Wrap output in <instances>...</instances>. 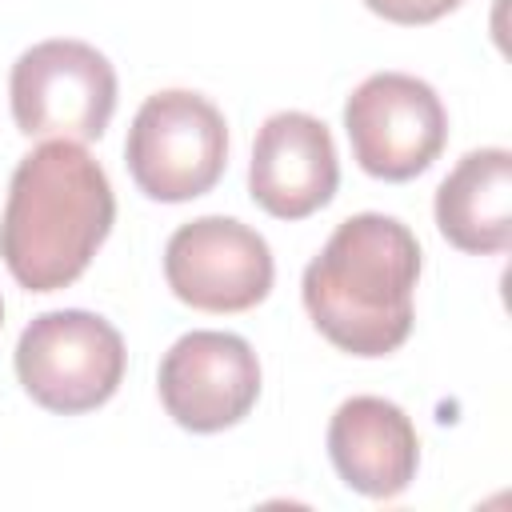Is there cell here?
I'll use <instances>...</instances> for the list:
<instances>
[{
  "mask_svg": "<svg viewBox=\"0 0 512 512\" xmlns=\"http://www.w3.org/2000/svg\"><path fill=\"white\" fill-rule=\"evenodd\" d=\"M116 220L108 172L76 140H44L8 184L0 256L28 292L68 288L96 256Z\"/></svg>",
  "mask_w": 512,
  "mask_h": 512,
  "instance_id": "cell-1",
  "label": "cell"
},
{
  "mask_svg": "<svg viewBox=\"0 0 512 512\" xmlns=\"http://www.w3.org/2000/svg\"><path fill=\"white\" fill-rule=\"evenodd\" d=\"M260 396V360L236 332H184L160 360L164 412L188 432H224L240 424Z\"/></svg>",
  "mask_w": 512,
  "mask_h": 512,
  "instance_id": "cell-8",
  "label": "cell"
},
{
  "mask_svg": "<svg viewBox=\"0 0 512 512\" xmlns=\"http://www.w3.org/2000/svg\"><path fill=\"white\" fill-rule=\"evenodd\" d=\"M328 456L352 492L392 500L416 480L420 440L400 404L384 396H352L328 420Z\"/></svg>",
  "mask_w": 512,
  "mask_h": 512,
  "instance_id": "cell-10",
  "label": "cell"
},
{
  "mask_svg": "<svg viewBox=\"0 0 512 512\" xmlns=\"http://www.w3.org/2000/svg\"><path fill=\"white\" fill-rule=\"evenodd\" d=\"M436 228L460 252H504L512 244V152L476 148L436 188Z\"/></svg>",
  "mask_w": 512,
  "mask_h": 512,
  "instance_id": "cell-11",
  "label": "cell"
},
{
  "mask_svg": "<svg viewBox=\"0 0 512 512\" xmlns=\"http://www.w3.org/2000/svg\"><path fill=\"white\" fill-rule=\"evenodd\" d=\"M124 160L136 188L160 204L204 196L224 176L228 124L220 108L200 92H156L132 116Z\"/></svg>",
  "mask_w": 512,
  "mask_h": 512,
  "instance_id": "cell-3",
  "label": "cell"
},
{
  "mask_svg": "<svg viewBox=\"0 0 512 512\" xmlns=\"http://www.w3.org/2000/svg\"><path fill=\"white\" fill-rule=\"evenodd\" d=\"M420 244L396 216L356 212L308 260L300 296L312 324L352 356H388L412 332Z\"/></svg>",
  "mask_w": 512,
  "mask_h": 512,
  "instance_id": "cell-2",
  "label": "cell"
},
{
  "mask_svg": "<svg viewBox=\"0 0 512 512\" xmlns=\"http://www.w3.org/2000/svg\"><path fill=\"white\" fill-rule=\"evenodd\" d=\"M364 4L392 24H432L444 12H452L460 0H364Z\"/></svg>",
  "mask_w": 512,
  "mask_h": 512,
  "instance_id": "cell-12",
  "label": "cell"
},
{
  "mask_svg": "<svg viewBox=\"0 0 512 512\" xmlns=\"http://www.w3.org/2000/svg\"><path fill=\"white\" fill-rule=\"evenodd\" d=\"M12 120L36 140H100L116 112V68L84 40H40L12 64Z\"/></svg>",
  "mask_w": 512,
  "mask_h": 512,
  "instance_id": "cell-5",
  "label": "cell"
},
{
  "mask_svg": "<svg viewBox=\"0 0 512 512\" xmlns=\"http://www.w3.org/2000/svg\"><path fill=\"white\" fill-rule=\"evenodd\" d=\"M356 164L376 180H412L440 156L448 112L436 88L408 72H372L344 104Z\"/></svg>",
  "mask_w": 512,
  "mask_h": 512,
  "instance_id": "cell-6",
  "label": "cell"
},
{
  "mask_svg": "<svg viewBox=\"0 0 512 512\" xmlns=\"http://www.w3.org/2000/svg\"><path fill=\"white\" fill-rule=\"evenodd\" d=\"M0 324H4V300H0Z\"/></svg>",
  "mask_w": 512,
  "mask_h": 512,
  "instance_id": "cell-13",
  "label": "cell"
},
{
  "mask_svg": "<svg viewBox=\"0 0 512 512\" xmlns=\"http://www.w3.org/2000/svg\"><path fill=\"white\" fill-rule=\"evenodd\" d=\"M340 164L324 120L308 112H276L260 124L248 164L252 200L276 220H304L336 196Z\"/></svg>",
  "mask_w": 512,
  "mask_h": 512,
  "instance_id": "cell-9",
  "label": "cell"
},
{
  "mask_svg": "<svg viewBox=\"0 0 512 512\" xmlns=\"http://www.w3.org/2000/svg\"><path fill=\"white\" fill-rule=\"evenodd\" d=\"M272 276L268 240L232 216L188 220L164 244V280L172 296L200 312L256 308L272 292Z\"/></svg>",
  "mask_w": 512,
  "mask_h": 512,
  "instance_id": "cell-7",
  "label": "cell"
},
{
  "mask_svg": "<svg viewBox=\"0 0 512 512\" xmlns=\"http://www.w3.org/2000/svg\"><path fill=\"white\" fill-rule=\"evenodd\" d=\"M124 364L120 332L84 308L40 312L16 340V380L40 408L60 416L92 412L112 400Z\"/></svg>",
  "mask_w": 512,
  "mask_h": 512,
  "instance_id": "cell-4",
  "label": "cell"
}]
</instances>
